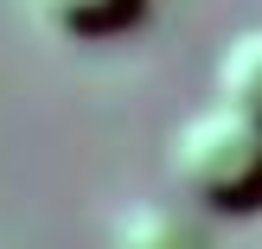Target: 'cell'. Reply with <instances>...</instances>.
<instances>
[{"label":"cell","instance_id":"4","mask_svg":"<svg viewBox=\"0 0 262 249\" xmlns=\"http://www.w3.org/2000/svg\"><path fill=\"white\" fill-rule=\"evenodd\" d=\"M109 237H115V249H199L192 224L166 205H128Z\"/></svg>","mask_w":262,"mask_h":249},{"label":"cell","instance_id":"2","mask_svg":"<svg viewBox=\"0 0 262 249\" xmlns=\"http://www.w3.org/2000/svg\"><path fill=\"white\" fill-rule=\"evenodd\" d=\"M26 13H32L51 38L96 45V38H122L128 26H141L147 0H26Z\"/></svg>","mask_w":262,"mask_h":249},{"label":"cell","instance_id":"3","mask_svg":"<svg viewBox=\"0 0 262 249\" xmlns=\"http://www.w3.org/2000/svg\"><path fill=\"white\" fill-rule=\"evenodd\" d=\"M217 109L243 115V122L262 128V26L237 32L224 51H217Z\"/></svg>","mask_w":262,"mask_h":249},{"label":"cell","instance_id":"1","mask_svg":"<svg viewBox=\"0 0 262 249\" xmlns=\"http://www.w3.org/2000/svg\"><path fill=\"white\" fill-rule=\"evenodd\" d=\"M166 166H173V186L199 211H217V217H256L262 211V128L217 109V102L179 122L173 147H166Z\"/></svg>","mask_w":262,"mask_h":249}]
</instances>
